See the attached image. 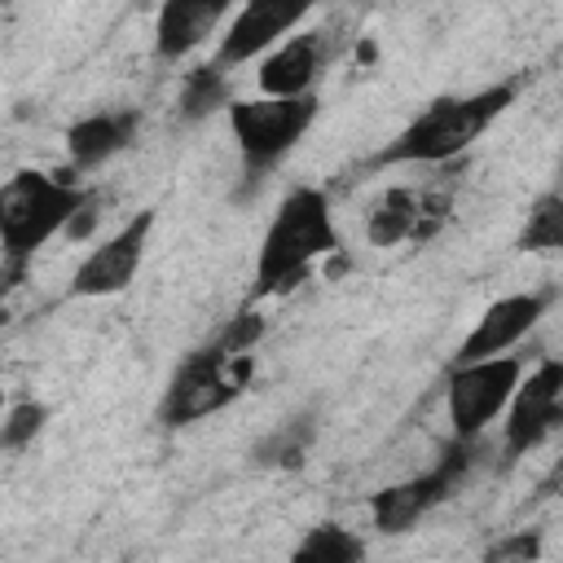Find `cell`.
Listing matches in <instances>:
<instances>
[{"label": "cell", "mask_w": 563, "mask_h": 563, "mask_svg": "<svg viewBox=\"0 0 563 563\" xmlns=\"http://www.w3.org/2000/svg\"><path fill=\"white\" fill-rule=\"evenodd\" d=\"M44 422H48V405H40V400H18V405L4 413L0 444H4L9 453H18V449H26V444L44 431Z\"/></svg>", "instance_id": "ffe728a7"}, {"label": "cell", "mask_w": 563, "mask_h": 563, "mask_svg": "<svg viewBox=\"0 0 563 563\" xmlns=\"http://www.w3.org/2000/svg\"><path fill=\"white\" fill-rule=\"evenodd\" d=\"M519 251H563V198L550 189L532 202L519 238H515Z\"/></svg>", "instance_id": "d6986e66"}, {"label": "cell", "mask_w": 563, "mask_h": 563, "mask_svg": "<svg viewBox=\"0 0 563 563\" xmlns=\"http://www.w3.org/2000/svg\"><path fill=\"white\" fill-rule=\"evenodd\" d=\"M537 554H541V532L523 528V532L497 537V541L479 554V563H537Z\"/></svg>", "instance_id": "44dd1931"}, {"label": "cell", "mask_w": 563, "mask_h": 563, "mask_svg": "<svg viewBox=\"0 0 563 563\" xmlns=\"http://www.w3.org/2000/svg\"><path fill=\"white\" fill-rule=\"evenodd\" d=\"M334 251L339 229L330 216V198L312 185L290 189L264 229L255 260V295H290L299 282H308V268Z\"/></svg>", "instance_id": "7a4b0ae2"}, {"label": "cell", "mask_w": 563, "mask_h": 563, "mask_svg": "<svg viewBox=\"0 0 563 563\" xmlns=\"http://www.w3.org/2000/svg\"><path fill=\"white\" fill-rule=\"evenodd\" d=\"M251 374H255V356L251 352L238 356L220 339L202 343L198 352H189L176 365V374H172V383H167V391L158 400V422L176 431V427H189L198 418H211V413L229 409L246 391Z\"/></svg>", "instance_id": "277c9868"}, {"label": "cell", "mask_w": 563, "mask_h": 563, "mask_svg": "<svg viewBox=\"0 0 563 563\" xmlns=\"http://www.w3.org/2000/svg\"><path fill=\"white\" fill-rule=\"evenodd\" d=\"M550 308V295L545 290H519V295H501L493 299L479 321L471 325V334L462 339L453 365H475V361H493V356H506V347H515Z\"/></svg>", "instance_id": "30bf717a"}, {"label": "cell", "mask_w": 563, "mask_h": 563, "mask_svg": "<svg viewBox=\"0 0 563 563\" xmlns=\"http://www.w3.org/2000/svg\"><path fill=\"white\" fill-rule=\"evenodd\" d=\"M92 224H97V194H92V202H88V207L66 224V238H70V242H79V238H88V233H92Z\"/></svg>", "instance_id": "7402d4cb"}, {"label": "cell", "mask_w": 563, "mask_h": 563, "mask_svg": "<svg viewBox=\"0 0 563 563\" xmlns=\"http://www.w3.org/2000/svg\"><path fill=\"white\" fill-rule=\"evenodd\" d=\"M471 453H475V444L449 440L444 453L435 457V466H427L422 475H409V479H400V484L378 488V493L369 497V519H374V528H378L383 537L409 532L422 515H431L440 501H449V497L457 493V484H462L466 471H471Z\"/></svg>", "instance_id": "8992f818"}, {"label": "cell", "mask_w": 563, "mask_h": 563, "mask_svg": "<svg viewBox=\"0 0 563 563\" xmlns=\"http://www.w3.org/2000/svg\"><path fill=\"white\" fill-rule=\"evenodd\" d=\"M150 229H154V211H141L119 233H110L101 246H92L79 260V268L70 273V295L75 299H106V295L128 290L136 268H141V260H145Z\"/></svg>", "instance_id": "9c48e42d"}, {"label": "cell", "mask_w": 563, "mask_h": 563, "mask_svg": "<svg viewBox=\"0 0 563 563\" xmlns=\"http://www.w3.org/2000/svg\"><path fill=\"white\" fill-rule=\"evenodd\" d=\"M523 383V365L519 356H493V361H475V365H453L449 374V427L453 440L475 444L484 435V427L510 409L515 387Z\"/></svg>", "instance_id": "52a82bcc"}, {"label": "cell", "mask_w": 563, "mask_h": 563, "mask_svg": "<svg viewBox=\"0 0 563 563\" xmlns=\"http://www.w3.org/2000/svg\"><path fill=\"white\" fill-rule=\"evenodd\" d=\"M563 427V361L545 356L510 396L506 422H501V449L506 457H523L528 449H537L545 435H554Z\"/></svg>", "instance_id": "ba28073f"}, {"label": "cell", "mask_w": 563, "mask_h": 563, "mask_svg": "<svg viewBox=\"0 0 563 563\" xmlns=\"http://www.w3.org/2000/svg\"><path fill=\"white\" fill-rule=\"evenodd\" d=\"M321 66H325V44H321V31H303V35H290L282 48H273L264 62H260V92L264 97H277V101H299V97H312V84L321 79Z\"/></svg>", "instance_id": "7c38bea8"}, {"label": "cell", "mask_w": 563, "mask_h": 563, "mask_svg": "<svg viewBox=\"0 0 563 563\" xmlns=\"http://www.w3.org/2000/svg\"><path fill=\"white\" fill-rule=\"evenodd\" d=\"M365 238L374 246H396L405 238H422V198L405 185L378 194L365 216Z\"/></svg>", "instance_id": "9a60e30c"}, {"label": "cell", "mask_w": 563, "mask_h": 563, "mask_svg": "<svg viewBox=\"0 0 563 563\" xmlns=\"http://www.w3.org/2000/svg\"><path fill=\"white\" fill-rule=\"evenodd\" d=\"M308 18V4H282V0H251L233 13L229 31L220 35V48L211 62L229 66H246L251 57H260L277 35H286L290 26H299Z\"/></svg>", "instance_id": "8fae6325"}, {"label": "cell", "mask_w": 563, "mask_h": 563, "mask_svg": "<svg viewBox=\"0 0 563 563\" xmlns=\"http://www.w3.org/2000/svg\"><path fill=\"white\" fill-rule=\"evenodd\" d=\"M224 13H229L224 0H167L154 18V53L163 62L189 57L224 22Z\"/></svg>", "instance_id": "5bb4252c"}, {"label": "cell", "mask_w": 563, "mask_h": 563, "mask_svg": "<svg viewBox=\"0 0 563 563\" xmlns=\"http://www.w3.org/2000/svg\"><path fill=\"white\" fill-rule=\"evenodd\" d=\"M141 128V110H97V114H84L66 128V158L75 172H92L101 167L106 158H114L119 150L132 145Z\"/></svg>", "instance_id": "4fadbf2b"}, {"label": "cell", "mask_w": 563, "mask_h": 563, "mask_svg": "<svg viewBox=\"0 0 563 563\" xmlns=\"http://www.w3.org/2000/svg\"><path fill=\"white\" fill-rule=\"evenodd\" d=\"M317 97H299V101H277V97H255V101H233L229 106V132L238 141L242 167L251 176L273 172L312 128L317 119Z\"/></svg>", "instance_id": "5b68a950"}, {"label": "cell", "mask_w": 563, "mask_h": 563, "mask_svg": "<svg viewBox=\"0 0 563 563\" xmlns=\"http://www.w3.org/2000/svg\"><path fill=\"white\" fill-rule=\"evenodd\" d=\"M317 440V418L312 413H295L290 422L273 427L260 444H255V466H277V471H299L308 462V449Z\"/></svg>", "instance_id": "e0dca14e"}, {"label": "cell", "mask_w": 563, "mask_h": 563, "mask_svg": "<svg viewBox=\"0 0 563 563\" xmlns=\"http://www.w3.org/2000/svg\"><path fill=\"white\" fill-rule=\"evenodd\" d=\"M233 88H229V70L220 62H202L194 70L180 75V97H176V114L180 123H202L211 119L216 110H229L233 101Z\"/></svg>", "instance_id": "2e32d148"}, {"label": "cell", "mask_w": 563, "mask_h": 563, "mask_svg": "<svg viewBox=\"0 0 563 563\" xmlns=\"http://www.w3.org/2000/svg\"><path fill=\"white\" fill-rule=\"evenodd\" d=\"M519 97V84L506 79V84H493V88H479L471 97H435L396 141H387L369 167H396V163H449L457 158L462 150H471L479 141V132L506 110L515 106Z\"/></svg>", "instance_id": "3957f363"}, {"label": "cell", "mask_w": 563, "mask_h": 563, "mask_svg": "<svg viewBox=\"0 0 563 563\" xmlns=\"http://www.w3.org/2000/svg\"><path fill=\"white\" fill-rule=\"evenodd\" d=\"M290 563H365V541L361 532L325 519L299 537V545L290 550Z\"/></svg>", "instance_id": "ac0fdd59"}, {"label": "cell", "mask_w": 563, "mask_h": 563, "mask_svg": "<svg viewBox=\"0 0 563 563\" xmlns=\"http://www.w3.org/2000/svg\"><path fill=\"white\" fill-rule=\"evenodd\" d=\"M92 202V194L70 172H18L0 189V246H4V282L18 286L35 251L66 233V224Z\"/></svg>", "instance_id": "6da1fadb"}]
</instances>
